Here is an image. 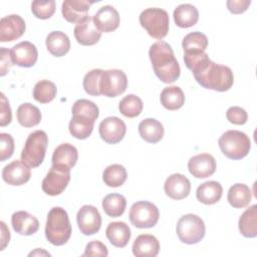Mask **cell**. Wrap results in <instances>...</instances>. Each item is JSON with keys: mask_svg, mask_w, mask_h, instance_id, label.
Returning <instances> with one entry per match:
<instances>
[{"mask_svg": "<svg viewBox=\"0 0 257 257\" xmlns=\"http://www.w3.org/2000/svg\"><path fill=\"white\" fill-rule=\"evenodd\" d=\"M11 58L14 65L20 67L33 66L38 58L36 46L29 41H22L11 48Z\"/></svg>", "mask_w": 257, "mask_h": 257, "instance_id": "cell-16", "label": "cell"}, {"mask_svg": "<svg viewBox=\"0 0 257 257\" xmlns=\"http://www.w3.org/2000/svg\"><path fill=\"white\" fill-rule=\"evenodd\" d=\"M208 46L207 36L199 31H194L187 34L182 41L184 53L204 52Z\"/></svg>", "mask_w": 257, "mask_h": 257, "instance_id": "cell-35", "label": "cell"}, {"mask_svg": "<svg viewBox=\"0 0 257 257\" xmlns=\"http://www.w3.org/2000/svg\"><path fill=\"white\" fill-rule=\"evenodd\" d=\"M77 159V149L71 144L63 143L54 150L52 155V165H62L71 169L75 166Z\"/></svg>", "mask_w": 257, "mask_h": 257, "instance_id": "cell-28", "label": "cell"}, {"mask_svg": "<svg viewBox=\"0 0 257 257\" xmlns=\"http://www.w3.org/2000/svg\"><path fill=\"white\" fill-rule=\"evenodd\" d=\"M251 198H252V194L249 187L245 184H240V183L233 185L229 189L228 195H227V200L229 204L233 208H238V209L247 207L251 202Z\"/></svg>", "mask_w": 257, "mask_h": 257, "instance_id": "cell-30", "label": "cell"}, {"mask_svg": "<svg viewBox=\"0 0 257 257\" xmlns=\"http://www.w3.org/2000/svg\"><path fill=\"white\" fill-rule=\"evenodd\" d=\"M223 193V188L216 181H208L201 184L196 191L198 201L205 205H213L220 201Z\"/></svg>", "mask_w": 257, "mask_h": 257, "instance_id": "cell-25", "label": "cell"}, {"mask_svg": "<svg viewBox=\"0 0 257 257\" xmlns=\"http://www.w3.org/2000/svg\"><path fill=\"white\" fill-rule=\"evenodd\" d=\"M47 50L56 57L64 56L70 49V40L62 31H52L46 37Z\"/></svg>", "mask_w": 257, "mask_h": 257, "instance_id": "cell-27", "label": "cell"}, {"mask_svg": "<svg viewBox=\"0 0 257 257\" xmlns=\"http://www.w3.org/2000/svg\"><path fill=\"white\" fill-rule=\"evenodd\" d=\"M0 57H1V61H0V75L4 76L8 71L9 68L14 65L12 62V58H11V50L5 48V47H1L0 48Z\"/></svg>", "mask_w": 257, "mask_h": 257, "instance_id": "cell-46", "label": "cell"}, {"mask_svg": "<svg viewBox=\"0 0 257 257\" xmlns=\"http://www.w3.org/2000/svg\"><path fill=\"white\" fill-rule=\"evenodd\" d=\"M218 145L225 157L231 160L245 158L251 148L249 137L243 132L231 130L225 132L218 140Z\"/></svg>", "mask_w": 257, "mask_h": 257, "instance_id": "cell-4", "label": "cell"}, {"mask_svg": "<svg viewBox=\"0 0 257 257\" xmlns=\"http://www.w3.org/2000/svg\"><path fill=\"white\" fill-rule=\"evenodd\" d=\"M227 119L233 124H244L248 119L246 110L240 106H231L226 111Z\"/></svg>", "mask_w": 257, "mask_h": 257, "instance_id": "cell-43", "label": "cell"}, {"mask_svg": "<svg viewBox=\"0 0 257 257\" xmlns=\"http://www.w3.org/2000/svg\"><path fill=\"white\" fill-rule=\"evenodd\" d=\"M102 71L103 70L99 68L92 69L84 75L82 84L86 93L93 96H97L101 94L99 86H100V78H101Z\"/></svg>", "mask_w": 257, "mask_h": 257, "instance_id": "cell-40", "label": "cell"}, {"mask_svg": "<svg viewBox=\"0 0 257 257\" xmlns=\"http://www.w3.org/2000/svg\"><path fill=\"white\" fill-rule=\"evenodd\" d=\"M25 29V21L21 16L17 14L4 16L0 21V41L10 42L16 40L23 35Z\"/></svg>", "mask_w": 257, "mask_h": 257, "instance_id": "cell-13", "label": "cell"}, {"mask_svg": "<svg viewBox=\"0 0 257 257\" xmlns=\"http://www.w3.org/2000/svg\"><path fill=\"white\" fill-rule=\"evenodd\" d=\"M70 181V169L62 165H52L42 181V191L49 196L60 195Z\"/></svg>", "mask_w": 257, "mask_h": 257, "instance_id": "cell-9", "label": "cell"}, {"mask_svg": "<svg viewBox=\"0 0 257 257\" xmlns=\"http://www.w3.org/2000/svg\"><path fill=\"white\" fill-rule=\"evenodd\" d=\"M93 1L65 0L61 5V13L64 19L70 23H80L88 17L87 13Z\"/></svg>", "mask_w": 257, "mask_h": 257, "instance_id": "cell-17", "label": "cell"}, {"mask_svg": "<svg viewBox=\"0 0 257 257\" xmlns=\"http://www.w3.org/2000/svg\"><path fill=\"white\" fill-rule=\"evenodd\" d=\"M31 11L36 18L48 19L55 12V1H33L31 4Z\"/></svg>", "mask_w": 257, "mask_h": 257, "instance_id": "cell-41", "label": "cell"}, {"mask_svg": "<svg viewBox=\"0 0 257 257\" xmlns=\"http://www.w3.org/2000/svg\"><path fill=\"white\" fill-rule=\"evenodd\" d=\"M94 122V120L84 116L72 115L68 124L69 133L75 139L85 140L91 135Z\"/></svg>", "mask_w": 257, "mask_h": 257, "instance_id": "cell-33", "label": "cell"}, {"mask_svg": "<svg viewBox=\"0 0 257 257\" xmlns=\"http://www.w3.org/2000/svg\"><path fill=\"white\" fill-rule=\"evenodd\" d=\"M176 232L181 242L193 245L204 238L206 227L201 217L194 214H186L179 219Z\"/></svg>", "mask_w": 257, "mask_h": 257, "instance_id": "cell-7", "label": "cell"}, {"mask_svg": "<svg viewBox=\"0 0 257 257\" xmlns=\"http://www.w3.org/2000/svg\"><path fill=\"white\" fill-rule=\"evenodd\" d=\"M71 225L67 212L61 207H53L45 224V237L54 246L64 245L71 236Z\"/></svg>", "mask_w": 257, "mask_h": 257, "instance_id": "cell-3", "label": "cell"}, {"mask_svg": "<svg viewBox=\"0 0 257 257\" xmlns=\"http://www.w3.org/2000/svg\"><path fill=\"white\" fill-rule=\"evenodd\" d=\"M76 41L85 46L94 45L101 37V32L95 26L92 17L88 16L82 22L76 24L73 30Z\"/></svg>", "mask_w": 257, "mask_h": 257, "instance_id": "cell-19", "label": "cell"}, {"mask_svg": "<svg viewBox=\"0 0 257 257\" xmlns=\"http://www.w3.org/2000/svg\"><path fill=\"white\" fill-rule=\"evenodd\" d=\"M139 134L147 143L157 144L164 137V126L156 118H145L139 124Z\"/></svg>", "mask_w": 257, "mask_h": 257, "instance_id": "cell-24", "label": "cell"}, {"mask_svg": "<svg viewBox=\"0 0 257 257\" xmlns=\"http://www.w3.org/2000/svg\"><path fill=\"white\" fill-rule=\"evenodd\" d=\"M101 205L104 213L107 216L116 218L124 213L126 207V200L122 195L112 193L106 195L103 198Z\"/></svg>", "mask_w": 257, "mask_h": 257, "instance_id": "cell-34", "label": "cell"}, {"mask_svg": "<svg viewBox=\"0 0 257 257\" xmlns=\"http://www.w3.org/2000/svg\"><path fill=\"white\" fill-rule=\"evenodd\" d=\"M127 178L126 171L123 166L112 164L106 167L102 173V180L104 184L111 188H117L123 185Z\"/></svg>", "mask_w": 257, "mask_h": 257, "instance_id": "cell-36", "label": "cell"}, {"mask_svg": "<svg viewBox=\"0 0 257 257\" xmlns=\"http://www.w3.org/2000/svg\"><path fill=\"white\" fill-rule=\"evenodd\" d=\"M108 255V251L106 246L98 241V240H93L87 243L84 249V253L82 256H100V257H106Z\"/></svg>", "mask_w": 257, "mask_h": 257, "instance_id": "cell-44", "label": "cell"}, {"mask_svg": "<svg viewBox=\"0 0 257 257\" xmlns=\"http://www.w3.org/2000/svg\"><path fill=\"white\" fill-rule=\"evenodd\" d=\"M72 115H79L96 120L99 115L97 105L88 99H77L72 105Z\"/></svg>", "mask_w": 257, "mask_h": 257, "instance_id": "cell-39", "label": "cell"}, {"mask_svg": "<svg viewBox=\"0 0 257 257\" xmlns=\"http://www.w3.org/2000/svg\"><path fill=\"white\" fill-rule=\"evenodd\" d=\"M140 23L150 36L163 39L169 32V14L162 8H147L140 14Z\"/></svg>", "mask_w": 257, "mask_h": 257, "instance_id": "cell-6", "label": "cell"}, {"mask_svg": "<svg viewBox=\"0 0 257 257\" xmlns=\"http://www.w3.org/2000/svg\"><path fill=\"white\" fill-rule=\"evenodd\" d=\"M92 19L100 32L114 31L119 25V14L117 10L110 5L100 7L93 15Z\"/></svg>", "mask_w": 257, "mask_h": 257, "instance_id": "cell-20", "label": "cell"}, {"mask_svg": "<svg viewBox=\"0 0 257 257\" xmlns=\"http://www.w3.org/2000/svg\"><path fill=\"white\" fill-rule=\"evenodd\" d=\"M161 103L169 110H177L185 103V94L179 86L165 87L160 96Z\"/></svg>", "mask_w": 257, "mask_h": 257, "instance_id": "cell-31", "label": "cell"}, {"mask_svg": "<svg viewBox=\"0 0 257 257\" xmlns=\"http://www.w3.org/2000/svg\"><path fill=\"white\" fill-rule=\"evenodd\" d=\"M35 255H46V256H50V254H49L48 252L44 251V250L41 249V248H40V249L37 248L35 251L29 253V256H35Z\"/></svg>", "mask_w": 257, "mask_h": 257, "instance_id": "cell-49", "label": "cell"}, {"mask_svg": "<svg viewBox=\"0 0 257 257\" xmlns=\"http://www.w3.org/2000/svg\"><path fill=\"white\" fill-rule=\"evenodd\" d=\"M250 0H228L226 5L228 10L233 14H241L250 6Z\"/></svg>", "mask_w": 257, "mask_h": 257, "instance_id": "cell-47", "label": "cell"}, {"mask_svg": "<svg viewBox=\"0 0 257 257\" xmlns=\"http://www.w3.org/2000/svg\"><path fill=\"white\" fill-rule=\"evenodd\" d=\"M184 61L197 82L207 89L227 91L234 83V75L230 67L213 62L204 52L184 53Z\"/></svg>", "mask_w": 257, "mask_h": 257, "instance_id": "cell-1", "label": "cell"}, {"mask_svg": "<svg viewBox=\"0 0 257 257\" xmlns=\"http://www.w3.org/2000/svg\"><path fill=\"white\" fill-rule=\"evenodd\" d=\"M31 172L29 167L21 160H15L6 165L2 170V179L11 186H21L30 180Z\"/></svg>", "mask_w": 257, "mask_h": 257, "instance_id": "cell-15", "label": "cell"}, {"mask_svg": "<svg viewBox=\"0 0 257 257\" xmlns=\"http://www.w3.org/2000/svg\"><path fill=\"white\" fill-rule=\"evenodd\" d=\"M239 231L246 238L257 236V205L246 209L239 218Z\"/></svg>", "mask_w": 257, "mask_h": 257, "instance_id": "cell-29", "label": "cell"}, {"mask_svg": "<svg viewBox=\"0 0 257 257\" xmlns=\"http://www.w3.org/2000/svg\"><path fill=\"white\" fill-rule=\"evenodd\" d=\"M127 86V77L120 69L103 70L100 78V92L107 97L123 93Z\"/></svg>", "mask_w": 257, "mask_h": 257, "instance_id": "cell-10", "label": "cell"}, {"mask_svg": "<svg viewBox=\"0 0 257 257\" xmlns=\"http://www.w3.org/2000/svg\"><path fill=\"white\" fill-rule=\"evenodd\" d=\"M149 57L156 76L164 83H173L179 77L181 68L169 43L160 40L149 50Z\"/></svg>", "mask_w": 257, "mask_h": 257, "instance_id": "cell-2", "label": "cell"}, {"mask_svg": "<svg viewBox=\"0 0 257 257\" xmlns=\"http://www.w3.org/2000/svg\"><path fill=\"white\" fill-rule=\"evenodd\" d=\"M16 115L18 122L24 127L35 126L41 120V112L39 108L29 102L19 105Z\"/></svg>", "mask_w": 257, "mask_h": 257, "instance_id": "cell-32", "label": "cell"}, {"mask_svg": "<svg viewBox=\"0 0 257 257\" xmlns=\"http://www.w3.org/2000/svg\"><path fill=\"white\" fill-rule=\"evenodd\" d=\"M56 85L47 79L36 82L33 88V97L40 103H48L56 96Z\"/></svg>", "mask_w": 257, "mask_h": 257, "instance_id": "cell-37", "label": "cell"}, {"mask_svg": "<svg viewBox=\"0 0 257 257\" xmlns=\"http://www.w3.org/2000/svg\"><path fill=\"white\" fill-rule=\"evenodd\" d=\"M14 153V140L11 135L6 133L0 134V161L4 162Z\"/></svg>", "mask_w": 257, "mask_h": 257, "instance_id": "cell-42", "label": "cell"}, {"mask_svg": "<svg viewBox=\"0 0 257 257\" xmlns=\"http://www.w3.org/2000/svg\"><path fill=\"white\" fill-rule=\"evenodd\" d=\"M188 170L193 177L197 179H206L215 173L216 161L210 154H199L189 160Z\"/></svg>", "mask_w": 257, "mask_h": 257, "instance_id": "cell-14", "label": "cell"}, {"mask_svg": "<svg viewBox=\"0 0 257 257\" xmlns=\"http://www.w3.org/2000/svg\"><path fill=\"white\" fill-rule=\"evenodd\" d=\"M174 21L181 28H189L194 26L199 20L198 9L189 3L181 4L174 10Z\"/></svg>", "mask_w": 257, "mask_h": 257, "instance_id": "cell-26", "label": "cell"}, {"mask_svg": "<svg viewBox=\"0 0 257 257\" xmlns=\"http://www.w3.org/2000/svg\"><path fill=\"white\" fill-rule=\"evenodd\" d=\"M98 131L100 138L105 143L114 145L123 139L126 133V126L120 118L116 116H108L101 120Z\"/></svg>", "mask_w": 257, "mask_h": 257, "instance_id": "cell-12", "label": "cell"}, {"mask_svg": "<svg viewBox=\"0 0 257 257\" xmlns=\"http://www.w3.org/2000/svg\"><path fill=\"white\" fill-rule=\"evenodd\" d=\"M0 225H1V232H2L1 233V249L0 250H4L10 241V232H9V229L7 228L6 224L3 221L0 222Z\"/></svg>", "mask_w": 257, "mask_h": 257, "instance_id": "cell-48", "label": "cell"}, {"mask_svg": "<svg viewBox=\"0 0 257 257\" xmlns=\"http://www.w3.org/2000/svg\"><path fill=\"white\" fill-rule=\"evenodd\" d=\"M144 104L142 99L136 94L125 95L118 103L120 113L126 117H136L141 114Z\"/></svg>", "mask_w": 257, "mask_h": 257, "instance_id": "cell-38", "label": "cell"}, {"mask_svg": "<svg viewBox=\"0 0 257 257\" xmlns=\"http://www.w3.org/2000/svg\"><path fill=\"white\" fill-rule=\"evenodd\" d=\"M48 145V137L44 131H35L31 133L21 152V161L29 168L40 166L45 158Z\"/></svg>", "mask_w": 257, "mask_h": 257, "instance_id": "cell-5", "label": "cell"}, {"mask_svg": "<svg viewBox=\"0 0 257 257\" xmlns=\"http://www.w3.org/2000/svg\"><path fill=\"white\" fill-rule=\"evenodd\" d=\"M132 249L137 257H156L160 251V243L154 235L142 234L136 238Z\"/></svg>", "mask_w": 257, "mask_h": 257, "instance_id": "cell-22", "label": "cell"}, {"mask_svg": "<svg viewBox=\"0 0 257 257\" xmlns=\"http://www.w3.org/2000/svg\"><path fill=\"white\" fill-rule=\"evenodd\" d=\"M11 224L16 233L24 236L32 235L39 229L38 220L26 211H17L13 213Z\"/></svg>", "mask_w": 257, "mask_h": 257, "instance_id": "cell-21", "label": "cell"}, {"mask_svg": "<svg viewBox=\"0 0 257 257\" xmlns=\"http://www.w3.org/2000/svg\"><path fill=\"white\" fill-rule=\"evenodd\" d=\"M108 241L117 248H123L131 239V229L124 222H111L105 230Z\"/></svg>", "mask_w": 257, "mask_h": 257, "instance_id": "cell-23", "label": "cell"}, {"mask_svg": "<svg viewBox=\"0 0 257 257\" xmlns=\"http://www.w3.org/2000/svg\"><path fill=\"white\" fill-rule=\"evenodd\" d=\"M164 190L168 197L173 200H182L189 196L191 183L189 179L182 174H173L167 178L164 184Z\"/></svg>", "mask_w": 257, "mask_h": 257, "instance_id": "cell-18", "label": "cell"}, {"mask_svg": "<svg viewBox=\"0 0 257 257\" xmlns=\"http://www.w3.org/2000/svg\"><path fill=\"white\" fill-rule=\"evenodd\" d=\"M76 222L80 232L83 235L90 236L99 231L101 227V216L94 206L84 205L77 212Z\"/></svg>", "mask_w": 257, "mask_h": 257, "instance_id": "cell-11", "label": "cell"}, {"mask_svg": "<svg viewBox=\"0 0 257 257\" xmlns=\"http://www.w3.org/2000/svg\"><path fill=\"white\" fill-rule=\"evenodd\" d=\"M12 120L11 108L9 101L7 100L4 93H1V112H0V125L5 126L9 124Z\"/></svg>", "mask_w": 257, "mask_h": 257, "instance_id": "cell-45", "label": "cell"}, {"mask_svg": "<svg viewBox=\"0 0 257 257\" xmlns=\"http://www.w3.org/2000/svg\"><path fill=\"white\" fill-rule=\"evenodd\" d=\"M131 223L140 229L154 227L160 217L158 207L148 201H139L133 204L130 210Z\"/></svg>", "mask_w": 257, "mask_h": 257, "instance_id": "cell-8", "label": "cell"}]
</instances>
